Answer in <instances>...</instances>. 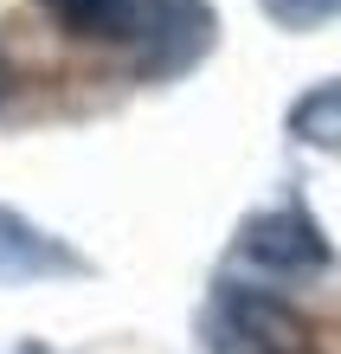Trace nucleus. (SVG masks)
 <instances>
[{
    "label": "nucleus",
    "instance_id": "obj_1",
    "mask_svg": "<svg viewBox=\"0 0 341 354\" xmlns=\"http://www.w3.org/2000/svg\"><path fill=\"white\" fill-rule=\"evenodd\" d=\"M200 354H322V342L270 283L219 277L200 303Z\"/></svg>",
    "mask_w": 341,
    "mask_h": 354
},
{
    "label": "nucleus",
    "instance_id": "obj_2",
    "mask_svg": "<svg viewBox=\"0 0 341 354\" xmlns=\"http://www.w3.org/2000/svg\"><path fill=\"white\" fill-rule=\"evenodd\" d=\"M232 264L251 270L258 283H309V277L335 270V245L303 200H277V206H264V213H251L239 225Z\"/></svg>",
    "mask_w": 341,
    "mask_h": 354
},
{
    "label": "nucleus",
    "instance_id": "obj_3",
    "mask_svg": "<svg viewBox=\"0 0 341 354\" xmlns=\"http://www.w3.org/2000/svg\"><path fill=\"white\" fill-rule=\"evenodd\" d=\"M77 270H84V258H77L58 232L33 225L26 213H13V206H0V290H13V283L77 277Z\"/></svg>",
    "mask_w": 341,
    "mask_h": 354
},
{
    "label": "nucleus",
    "instance_id": "obj_4",
    "mask_svg": "<svg viewBox=\"0 0 341 354\" xmlns=\"http://www.w3.org/2000/svg\"><path fill=\"white\" fill-rule=\"evenodd\" d=\"M142 46H148V52H142V71H148V77L187 71V65L206 58V46H212V7H206V0H155Z\"/></svg>",
    "mask_w": 341,
    "mask_h": 354
},
{
    "label": "nucleus",
    "instance_id": "obj_5",
    "mask_svg": "<svg viewBox=\"0 0 341 354\" xmlns=\"http://www.w3.org/2000/svg\"><path fill=\"white\" fill-rule=\"evenodd\" d=\"M71 39H97V46H142L155 0H39Z\"/></svg>",
    "mask_w": 341,
    "mask_h": 354
},
{
    "label": "nucleus",
    "instance_id": "obj_6",
    "mask_svg": "<svg viewBox=\"0 0 341 354\" xmlns=\"http://www.w3.org/2000/svg\"><path fill=\"white\" fill-rule=\"evenodd\" d=\"M284 129L296 149H315V155H341V77H322L309 84L303 97L290 103Z\"/></svg>",
    "mask_w": 341,
    "mask_h": 354
},
{
    "label": "nucleus",
    "instance_id": "obj_7",
    "mask_svg": "<svg viewBox=\"0 0 341 354\" xmlns=\"http://www.w3.org/2000/svg\"><path fill=\"white\" fill-rule=\"evenodd\" d=\"M258 7L284 32H315V26H335L341 19V0H258Z\"/></svg>",
    "mask_w": 341,
    "mask_h": 354
},
{
    "label": "nucleus",
    "instance_id": "obj_8",
    "mask_svg": "<svg viewBox=\"0 0 341 354\" xmlns=\"http://www.w3.org/2000/svg\"><path fill=\"white\" fill-rule=\"evenodd\" d=\"M0 354H58V348H46V342H7Z\"/></svg>",
    "mask_w": 341,
    "mask_h": 354
},
{
    "label": "nucleus",
    "instance_id": "obj_9",
    "mask_svg": "<svg viewBox=\"0 0 341 354\" xmlns=\"http://www.w3.org/2000/svg\"><path fill=\"white\" fill-rule=\"evenodd\" d=\"M0 97H7V65H0Z\"/></svg>",
    "mask_w": 341,
    "mask_h": 354
}]
</instances>
